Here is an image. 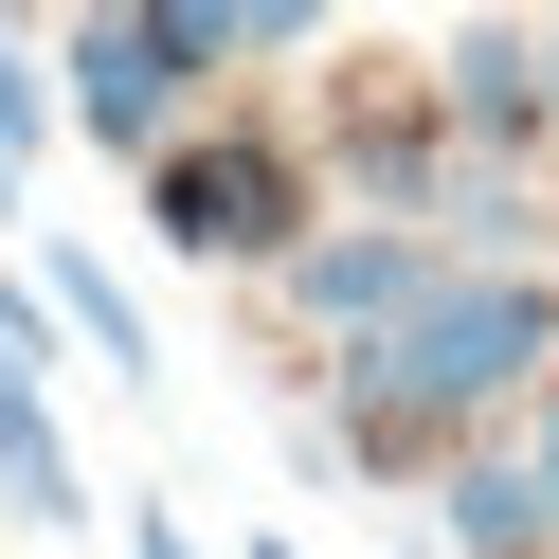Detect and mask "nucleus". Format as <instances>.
<instances>
[{"label":"nucleus","instance_id":"obj_1","mask_svg":"<svg viewBox=\"0 0 559 559\" xmlns=\"http://www.w3.org/2000/svg\"><path fill=\"white\" fill-rule=\"evenodd\" d=\"M542 379H559V289H542V271H433L379 343H343L325 451H343V469H433L451 433L523 415Z\"/></svg>","mask_w":559,"mask_h":559},{"label":"nucleus","instance_id":"obj_2","mask_svg":"<svg viewBox=\"0 0 559 559\" xmlns=\"http://www.w3.org/2000/svg\"><path fill=\"white\" fill-rule=\"evenodd\" d=\"M145 235H163L181 271H289L325 217H307V163H289V145H253V127H181V145L145 163Z\"/></svg>","mask_w":559,"mask_h":559},{"label":"nucleus","instance_id":"obj_3","mask_svg":"<svg viewBox=\"0 0 559 559\" xmlns=\"http://www.w3.org/2000/svg\"><path fill=\"white\" fill-rule=\"evenodd\" d=\"M55 91H73V127H91L109 163H163V145L199 127V91H217V73H199V37L163 19V0H73Z\"/></svg>","mask_w":559,"mask_h":559},{"label":"nucleus","instance_id":"obj_4","mask_svg":"<svg viewBox=\"0 0 559 559\" xmlns=\"http://www.w3.org/2000/svg\"><path fill=\"white\" fill-rule=\"evenodd\" d=\"M433 271H451V253H433L415 217H325L289 271H271V289H289V325H325V343H379L415 289H433Z\"/></svg>","mask_w":559,"mask_h":559},{"label":"nucleus","instance_id":"obj_5","mask_svg":"<svg viewBox=\"0 0 559 559\" xmlns=\"http://www.w3.org/2000/svg\"><path fill=\"white\" fill-rule=\"evenodd\" d=\"M433 109H451V145H487V163H506V145H542V127H559V73H542V37H523V19H469Z\"/></svg>","mask_w":559,"mask_h":559},{"label":"nucleus","instance_id":"obj_6","mask_svg":"<svg viewBox=\"0 0 559 559\" xmlns=\"http://www.w3.org/2000/svg\"><path fill=\"white\" fill-rule=\"evenodd\" d=\"M0 506L19 523H91V469H73V433H55V379L37 361H0Z\"/></svg>","mask_w":559,"mask_h":559},{"label":"nucleus","instance_id":"obj_7","mask_svg":"<svg viewBox=\"0 0 559 559\" xmlns=\"http://www.w3.org/2000/svg\"><path fill=\"white\" fill-rule=\"evenodd\" d=\"M433 523H451V559H559L523 451H451V469H433Z\"/></svg>","mask_w":559,"mask_h":559},{"label":"nucleus","instance_id":"obj_8","mask_svg":"<svg viewBox=\"0 0 559 559\" xmlns=\"http://www.w3.org/2000/svg\"><path fill=\"white\" fill-rule=\"evenodd\" d=\"M55 325H73L91 361L127 379V397H145V379H163V343H145V307H127V271H109V253H73V235H55Z\"/></svg>","mask_w":559,"mask_h":559},{"label":"nucleus","instance_id":"obj_9","mask_svg":"<svg viewBox=\"0 0 559 559\" xmlns=\"http://www.w3.org/2000/svg\"><path fill=\"white\" fill-rule=\"evenodd\" d=\"M163 19L199 37V73H235V55H307V37H325V0H163Z\"/></svg>","mask_w":559,"mask_h":559},{"label":"nucleus","instance_id":"obj_10","mask_svg":"<svg viewBox=\"0 0 559 559\" xmlns=\"http://www.w3.org/2000/svg\"><path fill=\"white\" fill-rule=\"evenodd\" d=\"M55 109H73V91H55V73H37V37L0 19V163H37V145H55Z\"/></svg>","mask_w":559,"mask_h":559},{"label":"nucleus","instance_id":"obj_11","mask_svg":"<svg viewBox=\"0 0 559 559\" xmlns=\"http://www.w3.org/2000/svg\"><path fill=\"white\" fill-rule=\"evenodd\" d=\"M523 487H542V542H559V379L523 397Z\"/></svg>","mask_w":559,"mask_h":559},{"label":"nucleus","instance_id":"obj_12","mask_svg":"<svg viewBox=\"0 0 559 559\" xmlns=\"http://www.w3.org/2000/svg\"><path fill=\"white\" fill-rule=\"evenodd\" d=\"M127 559H199V523L181 506H127Z\"/></svg>","mask_w":559,"mask_h":559},{"label":"nucleus","instance_id":"obj_13","mask_svg":"<svg viewBox=\"0 0 559 559\" xmlns=\"http://www.w3.org/2000/svg\"><path fill=\"white\" fill-rule=\"evenodd\" d=\"M19 181H37V163H0V217H19Z\"/></svg>","mask_w":559,"mask_h":559},{"label":"nucleus","instance_id":"obj_14","mask_svg":"<svg viewBox=\"0 0 559 559\" xmlns=\"http://www.w3.org/2000/svg\"><path fill=\"white\" fill-rule=\"evenodd\" d=\"M253 559H289V542H253Z\"/></svg>","mask_w":559,"mask_h":559},{"label":"nucleus","instance_id":"obj_15","mask_svg":"<svg viewBox=\"0 0 559 559\" xmlns=\"http://www.w3.org/2000/svg\"><path fill=\"white\" fill-rule=\"evenodd\" d=\"M542 73H559V37H542Z\"/></svg>","mask_w":559,"mask_h":559}]
</instances>
